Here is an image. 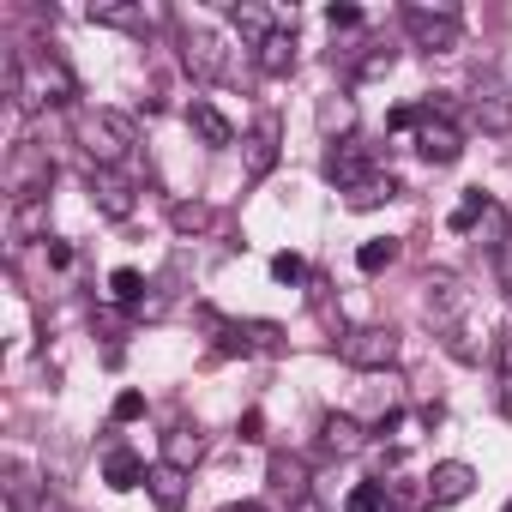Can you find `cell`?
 <instances>
[{"mask_svg": "<svg viewBox=\"0 0 512 512\" xmlns=\"http://www.w3.org/2000/svg\"><path fill=\"white\" fill-rule=\"evenodd\" d=\"M253 55H260V73H266V79H284V73L296 67V25H278Z\"/></svg>", "mask_w": 512, "mask_h": 512, "instance_id": "17", "label": "cell"}, {"mask_svg": "<svg viewBox=\"0 0 512 512\" xmlns=\"http://www.w3.org/2000/svg\"><path fill=\"white\" fill-rule=\"evenodd\" d=\"M73 97H79V79H73V67H67L55 49L19 55V91H13V109H67Z\"/></svg>", "mask_w": 512, "mask_h": 512, "instance_id": "2", "label": "cell"}, {"mask_svg": "<svg viewBox=\"0 0 512 512\" xmlns=\"http://www.w3.org/2000/svg\"><path fill=\"white\" fill-rule=\"evenodd\" d=\"M223 512H266L260 500H241V506H223Z\"/></svg>", "mask_w": 512, "mask_h": 512, "instance_id": "39", "label": "cell"}, {"mask_svg": "<svg viewBox=\"0 0 512 512\" xmlns=\"http://www.w3.org/2000/svg\"><path fill=\"white\" fill-rule=\"evenodd\" d=\"M320 169H326V181H338V187L350 193V187H362V181H368V151H362L356 139H338V145L326 151V163H320Z\"/></svg>", "mask_w": 512, "mask_h": 512, "instance_id": "14", "label": "cell"}, {"mask_svg": "<svg viewBox=\"0 0 512 512\" xmlns=\"http://www.w3.org/2000/svg\"><path fill=\"white\" fill-rule=\"evenodd\" d=\"M13 241H49V199H31V205H13Z\"/></svg>", "mask_w": 512, "mask_h": 512, "instance_id": "24", "label": "cell"}, {"mask_svg": "<svg viewBox=\"0 0 512 512\" xmlns=\"http://www.w3.org/2000/svg\"><path fill=\"white\" fill-rule=\"evenodd\" d=\"M73 139H79L91 169H121L133 157V145H139V127L121 109H79L73 115Z\"/></svg>", "mask_w": 512, "mask_h": 512, "instance_id": "1", "label": "cell"}, {"mask_svg": "<svg viewBox=\"0 0 512 512\" xmlns=\"http://www.w3.org/2000/svg\"><path fill=\"white\" fill-rule=\"evenodd\" d=\"M145 488H151V500L163 506V512H181L187 506V470H175V464H151V476H145Z\"/></svg>", "mask_w": 512, "mask_h": 512, "instance_id": "19", "label": "cell"}, {"mask_svg": "<svg viewBox=\"0 0 512 512\" xmlns=\"http://www.w3.org/2000/svg\"><path fill=\"white\" fill-rule=\"evenodd\" d=\"M272 278H278V284H302V278H308V260H302V253H278V260H272Z\"/></svg>", "mask_w": 512, "mask_h": 512, "instance_id": "33", "label": "cell"}, {"mask_svg": "<svg viewBox=\"0 0 512 512\" xmlns=\"http://www.w3.org/2000/svg\"><path fill=\"white\" fill-rule=\"evenodd\" d=\"M145 476H151V464H145L139 452H127V446H109V458H103V482H109V488H121V494H127V488H139Z\"/></svg>", "mask_w": 512, "mask_h": 512, "instance_id": "21", "label": "cell"}, {"mask_svg": "<svg viewBox=\"0 0 512 512\" xmlns=\"http://www.w3.org/2000/svg\"><path fill=\"white\" fill-rule=\"evenodd\" d=\"M392 260H398V241H392V235H374V241H362V247H356V266H362L368 278H380Z\"/></svg>", "mask_w": 512, "mask_h": 512, "instance_id": "28", "label": "cell"}, {"mask_svg": "<svg viewBox=\"0 0 512 512\" xmlns=\"http://www.w3.org/2000/svg\"><path fill=\"white\" fill-rule=\"evenodd\" d=\"M416 151L428 157V163H458L464 157V133H458V121L452 115H434L428 103H422V127H416Z\"/></svg>", "mask_w": 512, "mask_h": 512, "instance_id": "7", "label": "cell"}, {"mask_svg": "<svg viewBox=\"0 0 512 512\" xmlns=\"http://www.w3.org/2000/svg\"><path fill=\"white\" fill-rule=\"evenodd\" d=\"M386 506H392V488L386 482H356L344 494V512H386Z\"/></svg>", "mask_w": 512, "mask_h": 512, "instance_id": "30", "label": "cell"}, {"mask_svg": "<svg viewBox=\"0 0 512 512\" xmlns=\"http://www.w3.org/2000/svg\"><path fill=\"white\" fill-rule=\"evenodd\" d=\"M350 127H356V103L350 97H326L320 103V133L332 139V133H350Z\"/></svg>", "mask_w": 512, "mask_h": 512, "instance_id": "31", "label": "cell"}, {"mask_svg": "<svg viewBox=\"0 0 512 512\" xmlns=\"http://www.w3.org/2000/svg\"><path fill=\"white\" fill-rule=\"evenodd\" d=\"M392 61H398V49H392V43H380V37H368L356 55H344L350 79H386V73H392Z\"/></svg>", "mask_w": 512, "mask_h": 512, "instance_id": "20", "label": "cell"}, {"mask_svg": "<svg viewBox=\"0 0 512 512\" xmlns=\"http://www.w3.org/2000/svg\"><path fill=\"white\" fill-rule=\"evenodd\" d=\"M470 121L482 127V133H512V91H506V79L500 73H476L470 79Z\"/></svg>", "mask_w": 512, "mask_h": 512, "instance_id": "6", "label": "cell"}, {"mask_svg": "<svg viewBox=\"0 0 512 512\" xmlns=\"http://www.w3.org/2000/svg\"><path fill=\"white\" fill-rule=\"evenodd\" d=\"M49 187H55V157L43 151V145H13V157H7V199L13 205H31V199H49Z\"/></svg>", "mask_w": 512, "mask_h": 512, "instance_id": "3", "label": "cell"}, {"mask_svg": "<svg viewBox=\"0 0 512 512\" xmlns=\"http://www.w3.org/2000/svg\"><path fill=\"white\" fill-rule=\"evenodd\" d=\"M320 446H326L332 458H356V452L368 446V428H362L356 416L332 410V416H320Z\"/></svg>", "mask_w": 512, "mask_h": 512, "instance_id": "15", "label": "cell"}, {"mask_svg": "<svg viewBox=\"0 0 512 512\" xmlns=\"http://www.w3.org/2000/svg\"><path fill=\"white\" fill-rule=\"evenodd\" d=\"M338 356L350 368H362V374H386L398 362V332L392 326H356V332L338 338Z\"/></svg>", "mask_w": 512, "mask_h": 512, "instance_id": "5", "label": "cell"}, {"mask_svg": "<svg viewBox=\"0 0 512 512\" xmlns=\"http://www.w3.org/2000/svg\"><path fill=\"white\" fill-rule=\"evenodd\" d=\"M260 428H266V416H260V410H247V416H241V440H260Z\"/></svg>", "mask_w": 512, "mask_h": 512, "instance_id": "38", "label": "cell"}, {"mask_svg": "<svg viewBox=\"0 0 512 512\" xmlns=\"http://www.w3.org/2000/svg\"><path fill=\"white\" fill-rule=\"evenodd\" d=\"M43 253H49V266H55V272H61V266H73V247H67V241H55V235L43 241Z\"/></svg>", "mask_w": 512, "mask_h": 512, "instance_id": "37", "label": "cell"}, {"mask_svg": "<svg viewBox=\"0 0 512 512\" xmlns=\"http://www.w3.org/2000/svg\"><path fill=\"white\" fill-rule=\"evenodd\" d=\"M109 296L127 302V308H139V302H145V278H139L133 266H115V272H109Z\"/></svg>", "mask_w": 512, "mask_h": 512, "instance_id": "32", "label": "cell"}, {"mask_svg": "<svg viewBox=\"0 0 512 512\" xmlns=\"http://www.w3.org/2000/svg\"><path fill=\"white\" fill-rule=\"evenodd\" d=\"M440 350H446L452 362H482V356H488V344H476L470 326H446V332H440Z\"/></svg>", "mask_w": 512, "mask_h": 512, "instance_id": "29", "label": "cell"}, {"mask_svg": "<svg viewBox=\"0 0 512 512\" xmlns=\"http://www.w3.org/2000/svg\"><path fill=\"white\" fill-rule=\"evenodd\" d=\"M404 25H410V37L428 49V55H452L458 43H464V25H458V7H422V0H410L404 7Z\"/></svg>", "mask_w": 512, "mask_h": 512, "instance_id": "4", "label": "cell"}, {"mask_svg": "<svg viewBox=\"0 0 512 512\" xmlns=\"http://www.w3.org/2000/svg\"><path fill=\"white\" fill-rule=\"evenodd\" d=\"M326 25H332V31H362V7H350V0L338 7V0H332V7H326Z\"/></svg>", "mask_w": 512, "mask_h": 512, "instance_id": "35", "label": "cell"}, {"mask_svg": "<svg viewBox=\"0 0 512 512\" xmlns=\"http://www.w3.org/2000/svg\"><path fill=\"white\" fill-rule=\"evenodd\" d=\"M181 67H187L199 85H217V79L229 73V49H223V37H211V31H187V37H181Z\"/></svg>", "mask_w": 512, "mask_h": 512, "instance_id": "8", "label": "cell"}, {"mask_svg": "<svg viewBox=\"0 0 512 512\" xmlns=\"http://www.w3.org/2000/svg\"><path fill=\"white\" fill-rule=\"evenodd\" d=\"M272 494L278 500H308L314 494V476H308V464L296 452H278L272 458Z\"/></svg>", "mask_w": 512, "mask_h": 512, "instance_id": "16", "label": "cell"}, {"mask_svg": "<svg viewBox=\"0 0 512 512\" xmlns=\"http://www.w3.org/2000/svg\"><path fill=\"white\" fill-rule=\"evenodd\" d=\"M428 296H422V308H428V320L446 332V326H464V308H470V296H464V284L452 278V272H428V284H422Z\"/></svg>", "mask_w": 512, "mask_h": 512, "instance_id": "10", "label": "cell"}, {"mask_svg": "<svg viewBox=\"0 0 512 512\" xmlns=\"http://www.w3.org/2000/svg\"><path fill=\"white\" fill-rule=\"evenodd\" d=\"M187 127H193V133H199V139H205L211 151L235 145V127L223 121V109H217V103H193V109H187Z\"/></svg>", "mask_w": 512, "mask_h": 512, "instance_id": "22", "label": "cell"}, {"mask_svg": "<svg viewBox=\"0 0 512 512\" xmlns=\"http://www.w3.org/2000/svg\"><path fill=\"white\" fill-rule=\"evenodd\" d=\"M85 181H91V205H97L109 223H127V217L139 211V193H133L127 175H115V169H91Z\"/></svg>", "mask_w": 512, "mask_h": 512, "instance_id": "9", "label": "cell"}, {"mask_svg": "<svg viewBox=\"0 0 512 512\" xmlns=\"http://www.w3.org/2000/svg\"><path fill=\"white\" fill-rule=\"evenodd\" d=\"M229 25H235V37H241V43H253V49H260V43L278 31V25H272V13H266V7H253V0H247V7H229Z\"/></svg>", "mask_w": 512, "mask_h": 512, "instance_id": "23", "label": "cell"}, {"mask_svg": "<svg viewBox=\"0 0 512 512\" xmlns=\"http://www.w3.org/2000/svg\"><path fill=\"white\" fill-rule=\"evenodd\" d=\"M211 217H217V211H211L205 199H175V205H169V229H175V235H205Z\"/></svg>", "mask_w": 512, "mask_h": 512, "instance_id": "26", "label": "cell"}, {"mask_svg": "<svg viewBox=\"0 0 512 512\" xmlns=\"http://www.w3.org/2000/svg\"><path fill=\"white\" fill-rule=\"evenodd\" d=\"M85 19L91 25H109V31H151L163 13L157 7H133V0H91Z\"/></svg>", "mask_w": 512, "mask_h": 512, "instance_id": "12", "label": "cell"}, {"mask_svg": "<svg viewBox=\"0 0 512 512\" xmlns=\"http://www.w3.org/2000/svg\"><path fill=\"white\" fill-rule=\"evenodd\" d=\"M470 494H476V470L464 458H446V464L428 470V506H458Z\"/></svg>", "mask_w": 512, "mask_h": 512, "instance_id": "11", "label": "cell"}, {"mask_svg": "<svg viewBox=\"0 0 512 512\" xmlns=\"http://www.w3.org/2000/svg\"><path fill=\"white\" fill-rule=\"evenodd\" d=\"M488 211H494V199H488V193H482V187H470V193H464V199H458V205H452V217H446V223H452V229H458V235H470V229H476V223H482V217H488Z\"/></svg>", "mask_w": 512, "mask_h": 512, "instance_id": "27", "label": "cell"}, {"mask_svg": "<svg viewBox=\"0 0 512 512\" xmlns=\"http://www.w3.org/2000/svg\"><path fill=\"white\" fill-rule=\"evenodd\" d=\"M205 458V434L193 428V422H175L169 434H163V464H175V470H193Z\"/></svg>", "mask_w": 512, "mask_h": 512, "instance_id": "18", "label": "cell"}, {"mask_svg": "<svg viewBox=\"0 0 512 512\" xmlns=\"http://www.w3.org/2000/svg\"><path fill=\"white\" fill-rule=\"evenodd\" d=\"M506 362H512V326H506Z\"/></svg>", "mask_w": 512, "mask_h": 512, "instance_id": "40", "label": "cell"}, {"mask_svg": "<svg viewBox=\"0 0 512 512\" xmlns=\"http://www.w3.org/2000/svg\"><path fill=\"white\" fill-rule=\"evenodd\" d=\"M386 199H398V181H392V175H368L362 187H350V193H344V205H350V211H380Z\"/></svg>", "mask_w": 512, "mask_h": 512, "instance_id": "25", "label": "cell"}, {"mask_svg": "<svg viewBox=\"0 0 512 512\" xmlns=\"http://www.w3.org/2000/svg\"><path fill=\"white\" fill-rule=\"evenodd\" d=\"M241 145H247V151H241V163H247V175H253V181L272 175V169H278V115H260Z\"/></svg>", "mask_w": 512, "mask_h": 512, "instance_id": "13", "label": "cell"}, {"mask_svg": "<svg viewBox=\"0 0 512 512\" xmlns=\"http://www.w3.org/2000/svg\"><path fill=\"white\" fill-rule=\"evenodd\" d=\"M494 278H500V290L512 296V229L494 241Z\"/></svg>", "mask_w": 512, "mask_h": 512, "instance_id": "34", "label": "cell"}, {"mask_svg": "<svg viewBox=\"0 0 512 512\" xmlns=\"http://www.w3.org/2000/svg\"><path fill=\"white\" fill-rule=\"evenodd\" d=\"M145 416V392H121L115 398V422H139Z\"/></svg>", "mask_w": 512, "mask_h": 512, "instance_id": "36", "label": "cell"}]
</instances>
